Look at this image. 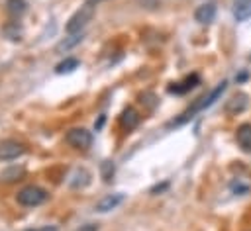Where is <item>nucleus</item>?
I'll list each match as a JSON object with an SVG mask.
<instances>
[{
  "label": "nucleus",
  "mask_w": 251,
  "mask_h": 231,
  "mask_svg": "<svg viewBox=\"0 0 251 231\" xmlns=\"http://www.w3.org/2000/svg\"><path fill=\"white\" fill-rule=\"evenodd\" d=\"M226 88H227V80H222L220 84H216L208 94H204V96H200L190 108H186L182 114H180V117H176L171 125H182V123H186L188 119H192L198 112H202V110H206V108H210L212 104H216V100H220L222 98V94L226 92Z\"/></svg>",
  "instance_id": "f257e3e1"
},
{
  "label": "nucleus",
  "mask_w": 251,
  "mask_h": 231,
  "mask_svg": "<svg viewBox=\"0 0 251 231\" xmlns=\"http://www.w3.org/2000/svg\"><path fill=\"white\" fill-rule=\"evenodd\" d=\"M94 6L96 4H92V2H84L71 18H69V22H67V25H65V29H67V33H78V31H82V27L92 20V16H94Z\"/></svg>",
  "instance_id": "f03ea898"
},
{
  "label": "nucleus",
  "mask_w": 251,
  "mask_h": 231,
  "mask_svg": "<svg viewBox=\"0 0 251 231\" xmlns=\"http://www.w3.org/2000/svg\"><path fill=\"white\" fill-rule=\"evenodd\" d=\"M16 200H18V204H22V206H25V208H35V206H39V204H43V202L47 200V192H45L43 188L31 184V186L22 188V190L18 192Z\"/></svg>",
  "instance_id": "7ed1b4c3"
},
{
  "label": "nucleus",
  "mask_w": 251,
  "mask_h": 231,
  "mask_svg": "<svg viewBox=\"0 0 251 231\" xmlns=\"http://www.w3.org/2000/svg\"><path fill=\"white\" fill-rule=\"evenodd\" d=\"M65 141L71 147H75V149H88L92 145V133L86 131L84 127H75V129H69L67 131Z\"/></svg>",
  "instance_id": "20e7f679"
},
{
  "label": "nucleus",
  "mask_w": 251,
  "mask_h": 231,
  "mask_svg": "<svg viewBox=\"0 0 251 231\" xmlns=\"http://www.w3.org/2000/svg\"><path fill=\"white\" fill-rule=\"evenodd\" d=\"M247 104H249V96L245 92H237V94H233L231 98L226 100L224 112L229 114V116H237V114H241L247 108Z\"/></svg>",
  "instance_id": "39448f33"
},
{
  "label": "nucleus",
  "mask_w": 251,
  "mask_h": 231,
  "mask_svg": "<svg viewBox=\"0 0 251 231\" xmlns=\"http://www.w3.org/2000/svg\"><path fill=\"white\" fill-rule=\"evenodd\" d=\"M216 2L214 0H210V2H204V4H200L196 10H194V20L198 22V23H212L214 22V18H216Z\"/></svg>",
  "instance_id": "423d86ee"
},
{
  "label": "nucleus",
  "mask_w": 251,
  "mask_h": 231,
  "mask_svg": "<svg viewBox=\"0 0 251 231\" xmlns=\"http://www.w3.org/2000/svg\"><path fill=\"white\" fill-rule=\"evenodd\" d=\"M24 153H25V149L18 141H4V143H0V159L2 161H14V159L22 157Z\"/></svg>",
  "instance_id": "0eeeda50"
},
{
  "label": "nucleus",
  "mask_w": 251,
  "mask_h": 231,
  "mask_svg": "<svg viewBox=\"0 0 251 231\" xmlns=\"http://www.w3.org/2000/svg\"><path fill=\"white\" fill-rule=\"evenodd\" d=\"M124 198H126V196H124L122 192H116V194H108V196H104V198H102V200L96 204V208H94V209H96L98 213H106V211H112V209H116V208H118V206L124 202Z\"/></svg>",
  "instance_id": "6e6552de"
},
{
  "label": "nucleus",
  "mask_w": 251,
  "mask_h": 231,
  "mask_svg": "<svg viewBox=\"0 0 251 231\" xmlns=\"http://www.w3.org/2000/svg\"><path fill=\"white\" fill-rule=\"evenodd\" d=\"M235 139L243 153H251V123H241L235 129Z\"/></svg>",
  "instance_id": "1a4fd4ad"
},
{
  "label": "nucleus",
  "mask_w": 251,
  "mask_h": 231,
  "mask_svg": "<svg viewBox=\"0 0 251 231\" xmlns=\"http://www.w3.org/2000/svg\"><path fill=\"white\" fill-rule=\"evenodd\" d=\"M200 82V76L194 72V74H190V76H186L182 82H173L167 90L171 92V94H186L188 90H192L196 84Z\"/></svg>",
  "instance_id": "9d476101"
},
{
  "label": "nucleus",
  "mask_w": 251,
  "mask_h": 231,
  "mask_svg": "<svg viewBox=\"0 0 251 231\" xmlns=\"http://www.w3.org/2000/svg\"><path fill=\"white\" fill-rule=\"evenodd\" d=\"M233 18L235 22H245L251 18V0H233Z\"/></svg>",
  "instance_id": "9b49d317"
},
{
  "label": "nucleus",
  "mask_w": 251,
  "mask_h": 231,
  "mask_svg": "<svg viewBox=\"0 0 251 231\" xmlns=\"http://www.w3.org/2000/svg\"><path fill=\"white\" fill-rule=\"evenodd\" d=\"M139 114L133 110V108H126L124 112H122V116H120V123H122V127L124 129H135L137 125H139Z\"/></svg>",
  "instance_id": "f8f14e48"
},
{
  "label": "nucleus",
  "mask_w": 251,
  "mask_h": 231,
  "mask_svg": "<svg viewBox=\"0 0 251 231\" xmlns=\"http://www.w3.org/2000/svg\"><path fill=\"white\" fill-rule=\"evenodd\" d=\"M82 31H78V33H69V37H65L63 41H59L57 43V47H55V51L57 53H67L69 49H73V47H76L80 41H82Z\"/></svg>",
  "instance_id": "ddd939ff"
},
{
  "label": "nucleus",
  "mask_w": 251,
  "mask_h": 231,
  "mask_svg": "<svg viewBox=\"0 0 251 231\" xmlns=\"http://www.w3.org/2000/svg\"><path fill=\"white\" fill-rule=\"evenodd\" d=\"M78 59H73V57H69V59H65V61H61L57 67H55V72L57 74H65V72H73L75 69H78Z\"/></svg>",
  "instance_id": "4468645a"
},
{
  "label": "nucleus",
  "mask_w": 251,
  "mask_h": 231,
  "mask_svg": "<svg viewBox=\"0 0 251 231\" xmlns=\"http://www.w3.org/2000/svg\"><path fill=\"white\" fill-rule=\"evenodd\" d=\"M88 182H90V174H88L84 168H80V170L75 172V176H73V180H71V186H73V188H84Z\"/></svg>",
  "instance_id": "2eb2a0df"
},
{
  "label": "nucleus",
  "mask_w": 251,
  "mask_h": 231,
  "mask_svg": "<svg viewBox=\"0 0 251 231\" xmlns=\"http://www.w3.org/2000/svg\"><path fill=\"white\" fill-rule=\"evenodd\" d=\"M6 6L12 16H22L25 12V0H8Z\"/></svg>",
  "instance_id": "dca6fc26"
},
{
  "label": "nucleus",
  "mask_w": 251,
  "mask_h": 231,
  "mask_svg": "<svg viewBox=\"0 0 251 231\" xmlns=\"http://www.w3.org/2000/svg\"><path fill=\"white\" fill-rule=\"evenodd\" d=\"M22 174H24V168H8V170H4L0 174V178H4V180H16Z\"/></svg>",
  "instance_id": "f3484780"
},
{
  "label": "nucleus",
  "mask_w": 251,
  "mask_h": 231,
  "mask_svg": "<svg viewBox=\"0 0 251 231\" xmlns=\"http://www.w3.org/2000/svg\"><path fill=\"white\" fill-rule=\"evenodd\" d=\"M112 174H114V164L110 161H104L102 162V178H104V182H110Z\"/></svg>",
  "instance_id": "a211bd4d"
},
{
  "label": "nucleus",
  "mask_w": 251,
  "mask_h": 231,
  "mask_svg": "<svg viewBox=\"0 0 251 231\" xmlns=\"http://www.w3.org/2000/svg\"><path fill=\"white\" fill-rule=\"evenodd\" d=\"M76 231H98V223H86V225H82Z\"/></svg>",
  "instance_id": "6ab92c4d"
},
{
  "label": "nucleus",
  "mask_w": 251,
  "mask_h": 231,
  "mask_svg": "<svg viewBox=\"0 0 251 231\" xmlns=\"http://www.w3.org/2000/svg\"><path fill=\"white\" fill-rule=\"evenodd\" d=\"M169 184L165 182V184H161V186H155V188H151V194H157V192H161V190H165Z\"/></svg>",
  "instance_id": "aec40b11"
},
{
  "label": "nucleus",
  "mask_w": 251,
  "mask_h": 231,
  "mask_svg": "<svg viewBox=\"0 0 251 231\" xmlns=\"http://www.w3.org/2000/svg\"><path fill=\"white\" fill-rule=\"evenodd\" d=\"M25 231H57V227H43V229H25Z\"/></svg>",
  "instance_id": "412c9836"
},
{
  "label": "nucleus",
  "mask_w": 251,
  "mask_h": 231,
  "mask_svg": "<svg viewBox=\"0 0 251 231\" xmlns=\"http://www.w3.org/2000/svg\"><path fill=\"white\" fill-rule=\"evenodd\" d=\"M88 2H92V4H98V2H102V0H88Z\"/></svg>",
  "instance_id": "4be33fe9"
}]
</instances>
